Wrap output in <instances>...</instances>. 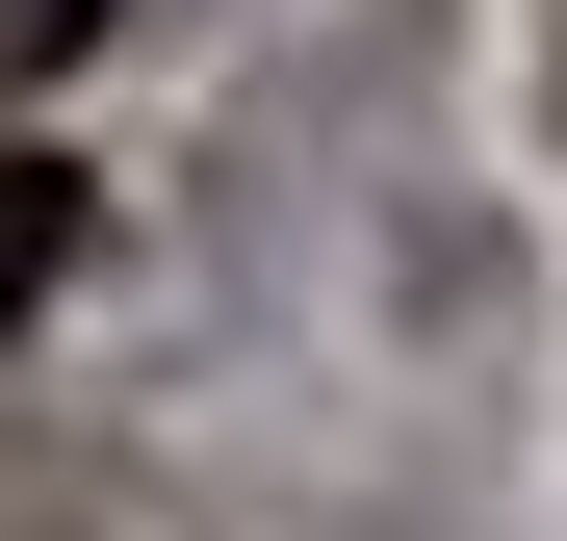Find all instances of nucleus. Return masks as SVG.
I'll return each instance as SVG.
<instances>
[{"label":"nucleus","mask_w":567,"mask_h":541,"mask_svg":"<svg viewBox=\"0 0 567 541\" xmlns=\"http://www.w3.org/2000/svg\"><path fill=\"white\" fill-rule=\"evenodd\" d=\"M52 284H78V180H52V155H0V335H27Z\"/></svg>","instance_id":"1"},{"label":"nucleus","mask_w":567,"mask_h":541,"mask_svg":"<svg viewBox=\"0 0 567 541\" xmlns=\"http://www.w3.org/2000/svg\"><path fill=\"white\" fill-rule=\"evenodd\" d=\"M104 52V0H0V104H27V77H78Z\"/></svg>","instance_id":"2"}]
</instances>
